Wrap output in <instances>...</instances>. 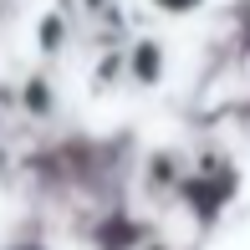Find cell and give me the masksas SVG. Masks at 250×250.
Returning a JSON list of instances; mask_svg holds the SVG:
<instances>
[{
  "mask_svg": "<svg viewBox=\"0 0 250 250\" xmlns=\"http://www.w3.org/2000/svg\"><path fill=\"white\" fill-rule=\"evenodd\" d=\"M235 194H240V164L220 143H204V148L189 153V174H184V189H179V204H184V214L199 230L220 225V214L235 204Z\"/></svg>",
  "mask_w": 250,
  "mask_h": 250,
  "instance_id": "cell-1",
  "label": "cell"
},
{
  "mask_svg": "<svg viewBox=\"0 0 250 250\" xmlns=\"http://www.w3.org/2000/svg\"><path fill=\"white\" fill-rule=\"evenodd\" d=\"M184 174H189V153L184 148H153L138 164V194L148 204H158V209H168V204H179Z\"/></svg>",
  "mask_w": 250,
  "mask_h": 250,
  "instance_id": "cell-2",
  "label": "cell"
},
{
  "mask_svg": "<svg viewBox=\"0 0 250 250\" xmlns=\"http://www.w3.org/2000/svg\"><path fill=\"white\" fill-rule=\"evenodd\" d=\"M123 62H128V87H138V92H153L168 77V46L153 31H133L123 46Z\"/></svg>",
  "mask_w": 250,
  "mask_h": 250,
  "instance_id": "cell-3",
  "label": "cell"
},
{
  "mask_svg": "<svg viewBox=\"0 0 250 250\" xmlns=\"http://www.w3.org/2000/svg\"><path fill=\"white\" fill-rule=\"evenodd\" d=\"M16 107L26 123H41V128L62 118V92H56V77L46 66H31V72L16 77Z\"/></svg>",
  "mask_w": 250,
  "mask_h": 250,
  "instance_id": "cell-4",
  "label": "cell"
},
{
  "mask_svg": "<svg viewBox=\"0 0 250 250\" xmlns=\"http://www.w3.org/2000/svg\"><path fill=\"white\" fill-rule=\"evenodd\" d=\"M77 41H82V31H77V21H72V10H66V5H51V10H41V16H36V56L46 62V72H51L56 62L72 56Z\"/></svg>",
  "mask_w": 250,
  "mask_h": 250,
  "instance_id": "cell-5",
  "label": "cell"
},
{
  "mask_svg": "<svg viewBox=\"0 0 250 250\" xmlns=\"http://www.w3.org/2000/svg\"><path fill=\"white\" fill-rule=\"evenodd\" d=\"M128 82V62H123V46H102L92 56V72H87V87L92 92H118Z\"/></svg>",
  "mask_w": 250,
  "mask_h": 250,
  "instance_id": "cell-6",
  "label": "cell"
},
{
  "mask_svg": "<svg viewBox=\"0 0 250 250\" xmlns=\"http://www.w3.org/2000/svg\"><path fill=\"white\" fill-rule=\"evenodd\" d=\"M148 5L158 16H194V10H204V0H148Z\"/></svg>",
  "mask_w": 250,
  "mask_h": 250,
  "instance_id": "cell-7",
  "label": "cell"
},
{
  "mask_svg": "<svg viewBox=\"0 0 250 250\" xmlns=\"http://www.w3.org/2000/svg\"><path fill=\"white\" fill-rule=\"evenodd\" d=\"M128 250H174V240H168V235H158V230H138V240H133Z\"/></svg>",
  "mask_w": 250,
  "mask_h": 250,
  "instance_id": "cell-8",
  "label": "cell"
}]
</instances>
